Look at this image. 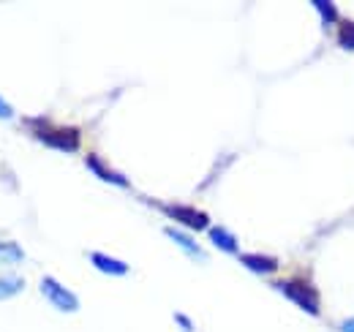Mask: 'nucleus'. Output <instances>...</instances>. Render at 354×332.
<instances>
[{
    "label": "nucleus",
    "instance_id": "f8f14e48",
    "mask_svg": "<svg viewBox=\"0 0 354 332\" xmlns=\"http://www.w3.org/2000/svg\"><path fill=\"white\" fill-rule=\"evenodd\" d=\"M338 44L344 46V49H349L354 52V22H341V28H338Z\"/></svg>",
    "mask_w": 354,
    "mask_h": 332
},
{
    "label": "nucleus",
    "instance_id": "dca6fc26",
    "mask_svg": "<svg viewBox=\"0 0 354 332\" xmlns=\"http://www.w3.org/2000/svg\"><path fill=\"white\" fill-rule=\"evenodd\" d=\"M341 332H354V319H346V322H341Z\"/></svg>",
    "mask_w": 354,
    "mask_h": 332
},
{
    "label": "nucleus",
    "instance_id": "6e6552de",
    "mask_svg": "<svg viewBox=\"0 0 354 332\" xmlns=\"http://www.w3.org/2000/svg\"><path fill=\"white\" fill-rule=\"evenodd\" d=\"M167 232V237L169 240H175L180 248L185 250L191 259H196V261H205V250L199 248V243L191 237V234H185V232H180V229H164Z\"/></svg>",
    "mask_w": 354,
    "mask_h": 332
},
{
    "label": "nucleus",
    "instance_id": "39448f33",
    "mask_svg": "<svg viewBox=\"0 0 354 332\" xmlns=\"http://www.w3.org/2000/svg\"><path fill=\"white\" fill-rule=\"evenodd\" d=\"M90 264H93L98 273H104V275H115V278L129 275V264H126V261L112 259V256H106V253H101V250H93V253H90Z\"/></svg>",
    "mask_w": 354,
    "mask_h": 332
},
{
    "label": "nucleus",
    "instance_id": "1a4fd4ad",
    "mask_svg": "<svg viewBox=\"0 0 354 332\" xmlns=\"http://www.w3.org/2000/svg\"><path fill=\"white\" fill-rule=\"evenodd\" d=\"M207 234H210V243L218 250H223V253H237V250H240L237 237H234L229 229H223V226H210Z\"/></svg>",
    "mask_w": 354,
    "mask_h": 332
},
{
    "label": "nucleus",
    "instance_id": "4468645a",
    "mask_svg": "<svg viewBox=\"0 0 354 332\" xmlns=\"http://www.w3.org/2000/svg\"><path fill=\"white\" fill-rule=\"evenodd\" d=\"M175 322H177V327L180 330H185V332H194V322L185 316V313H175Z\"/></svg>",
    "mask_w": 354,
    "mask_h": 332
},
{
    "label": "nucleus",
    "instance_id": "423d86ee",
    "mask_svg": "<svg viewBox=\"0 0 354 332\" xmlns=\"http://www.w3.org/2000/svg\"><path fill=\"white\" fill-rule=\"evenodd\" d=\"M88 169L95 174V177H101V180H106V183H112V185H120V188H129V177L126 174H120V172H115V169H109V166L104 164L101 158H95V156H88Z\"/></svg>",
    "mask_w": 354,
    "mask_h": 332
},
{
    "label": "nucleus",
    "instance_id": "20e7f679",
    "mask_svg": "<svg viewBox=\"0 0 354 332\" xmlns=\"http://www.w3.org/2000/svg\"><path fill=\"white\" fill-rule=\"evenodd\" d=\"M161 210H164L169 218H175L177 223H183L185 229H194V232L210 229V218H207V212H202V210L188 208V205H161Z\"/></svg>",
    "mask_w": 354,
    "mask_h": 332
},
{
    "label": "nucleus",
    "instance_id": "7ed1b4c3",
    "mask_svg": "<svg viewBox=\"0 0 354 332\" xmlns=\"http://www.w3.org/2000/svg\"><path fill=\"white\" fill-rule=\"evenodd\" d=\"M41 294L46 297V302H52L57 311H63V313H74V311H80V299H77V294L71 289H66L60 281H55V278H41Z\"/></svg>",
    "mask_w": 354,
    "mask_h": 332
},
{
    "label": "nucleus",
    "instance_id": "9d476101",
    "mask_svg": "<svg viewBox=\"0 0 354 332\" xmlns=\"http://www.w3.org/2000/svg\"><path fill=\"white\" fill-rule=\"evenodd\" d=\"M22 289H25V281L19 275H3L0 278V299H8L14 294H19Z\"/></svg>",
    "mask_w": 354,
    "mask_h": 332
},
{
    "label": "nucleus",
    "instance_id": "ddd939ff",
    "mask_svg": "<svg viewBox=\"0 0 354 332\" xmlns=\"http://www.w3.org/2000/svg\"><path fill=\"white\" fill-rule=\"evenodd\" d=\"M313 8L322 14V19L330 25L338 19V11H335V3H327V0H313Z\"/></svg>",
    "mask_w": 354,
    "mask_h": 332
},
{
    "label": "nucleus",
    "instance_id": "f03ea898",
    "mask_svg": "<svg viewBox=\"0 0 354 332\" xmlns=\"http://www.w3.org/2000/svg\"><path fill=\"white\" fill-rule=\"evenodd\" d=\"M278 291L286 297V299H292L297 308H303L306 313L310 316H319V294L316 289L306 284V281H281L278 284Z\"/></svg>",
    "mask_w": 354,
    "mask_h": 332
},
{
    "label": "nucleus",
    "instance_id": "2eb2a0df",
    "mask_svg": "<svg viewBox=\"0 0 354 332\" xmlns=\"http://www.w3.org/2000/svg\"><path fill=\"white\" fill-rule=\"evenodd\" d=\"M0 118L3 120H8V118H14V107L6 101V98H0Z\"/></svg>",
    "mask_w": 354,
    "mask_h": 332
},
{
    "label": "nucleus",
    "instance_id": "9b49d317",
    "mask_svg": "<svg viewBox=\"0 0 354 332\" xmlns=\"http://www.w3.org/2000/svg\"><path fill=\"white\" fill-rule=\"evenodd\" d=\"M25 259V250L17 243H0V264H17Z\"/></svg>",
    "mask_w": 354,
    "mask_h": 332
},
{
    "label": "nucleus",
    "instance_id": "f257e3e1",
    "mask_svg": "<svg viewBox=\"0 0 354 332\" xmlns=\"http://www.w3.org/2000/svg\"><path fill=\"white\" fill-rule=\"evenodd\" d=\"M28 125H30V131L36 133V139L44 142L46 147H55V150H63V153L80 150V131L71 128V125H52V123H46L44 118L28 120Z\"/></svg>",
    "mask_w": 354,
    "mask_h": 332
},
{
    "label": "nucleus",
    "instance_id": "0eeeda50",
    "mask_svg": "<svg viewBox=\"0 0 354 332\" xmlns=\"http://www.w3.org/2000/svg\"><path fill=\"white\" fill-rule=\"evenodd\" d=\"M240 261H243V267H248L257 275H270L278 270V261L272 256H265V253H243Z\"/></svg>",
    "mask_w": 354,
    "mask_h": 332
}]
</instances>
